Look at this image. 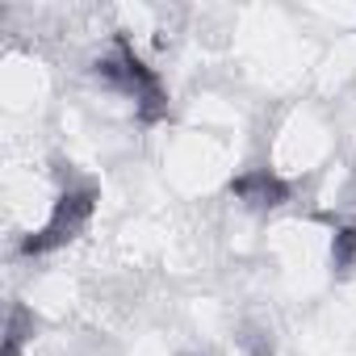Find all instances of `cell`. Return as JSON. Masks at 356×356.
I'll use <instances>...</instances> for the list:
<instances>
[{
  "mask_svg": "<svg viewBox=\"0 0 356 356\" xmlns=\"http://www.w3.org/2000/svg\"><path fill=\"white\" fill-rule=\"evenodd\" d=\"M26 327H30V314H26L22 306H13V310H9V327H5V348H0V356H17V352H22Z\"/></svg>",
  "mask_w": 356,
  "mask_h": 356,
  "instance_id": "obj_5",
  "label": "cell"
},
{
  "mask_svg": "<svg viewBox=\"0 0 356 356\" xmlns=\"http://www.w3.org/2000/svg\"><path fill=\"white\" fill-rule=\"evenodd\" d=\"M92 210H97V189H92V185H80V189L59 193V202H55L47 227L34 231V235H26V239H22V252H26V256H47V252L72 243V239L88 227Z\"/></svg>",
  "mask_w": 356,
  "mask_h": 356,
  "instance_id": "obj_2",
  "label": "cell"
},
{
  "mask_svg": "<svg viewBox=\"0 0 356 356\" xmlns=\"http://www.w3.org/2000/svg\"><path fill=\"white\" fill-rule=\"evenodd\" d=\"M231 193H235L243 206H252V210H277V206L289 202V185L281 181V176H273L268 168H252V172L235 176V181H231Z\"/></svg>",
  "mask_w": 356,
  "mask_h": 356,
  "instance_id": "obj_3",
  "label": "cell"
},
{
  "mask_svg": "<svg viewBox=\"0 0 356 356\" xmlns=\"http://www.w3.org/2000/svg\"><path fill=\"white\" fill-rule=\"evenodd\" d=\"M97 76H101L109 88L134 97V113H138V122H159V118H168V92H163L159 76H155V72L130 51L126 38H118V47H113L109 55H101Z\"/></svg>",
  "mask_w": 356,
  "mask_h": 356,
  "instance_id": "obj_1",
  "label": "cell"
},
{
  "mask_svg": "<svg viewBox=\"0 0 356 356\" xmlns=\"http://www.w3.org/2000/svg\"><path fill=\"white\" fill-rule=\"evenodd\" d=\"M331 268L335 273H352L356 268V227H339L331 239Z\"/></svg>",
  "mask_w": 356,
  "mask_h": 356,
  "instance_id": "obj_4",
  "label": "cell"
}]
</instances>
